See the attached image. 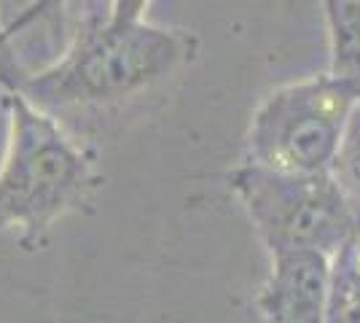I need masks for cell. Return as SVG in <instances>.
<instances>
[{"instance_id":"cell-1","label":"cell","mask_w":360,"mask_h":323,"mask_svg":"<svg viewBox=\"0 0 360 323\" xmlns=\"http://www.w3.org/2000/svg\"><path fill=\"white\" fill-rule=\"evenodd\" d=\"M196 54L194 32L132 22H97L73 32L54 60L11 78H0L35 106L54 113L89 110L124 103L175 76Z\"/></svg>"},{"instance_id":"cell-2","label":"cell","mask_w":360,"mask_h":323,"mask_svg":"<svg viewBox=\"0 0 360 323\" xmlns=\"http://www.w3.org/2000/svg\"><path fill=\"white\" fill-rule=\"evenodd\" d=\"M3 108L0 229L19 232L22 243H32L89 200L97 186V170L54 113L16 89L3 92Z\"/></svg>"},{"instance_id":"cell-3","label":"cell","mask_w":360,"mask_h":323,"mask_svg":"<svg viewBox=\"0 0 360 323\" xmlns=\"http://www.w3.org/2000/svg\"><path fill=\"white\" fill-rule=\"evenodd\" d=\"M360 87L333 73L288 81L255 106L242 162L288 172H328Z\"/></svg>"},{"instance_id":"cell-4","label":"cell","mask_w":360,"mask_h":323,"mask_svg":"<svg viewBox=\"0 0 360 323\" xmlns=\"http://www.w3.org/2000/svg\"><path fill=\"white\" fill-rule=\"evenodd\" d=\"M229 184L269 253L317 248L333 256L360 232V213L330 170L288 172L240 162Z\"/></svg>"},{"instance_id":"cell-5","label":"cell","mask_w":360,"mask_h":323,"mask_svg":"<svg viewBox=\"0 0 360 323\" xmlns=\"http://www.w3.org/2000/svg\"><path fill=\"white\" fill-rule=\"evenodd\" d=\"M333 256L317 248L269 253V275L255 296V312L269 323L326 321Z\"/></svg>"},{"instance_id":"cell-6","label":"cell","mask_w":360,"mask_h":323,"mask_svg":"<svg viewBox=\"0 0 360 323\" xmlns=\"http://www.w3.org/2000/svg\"><path fill=\"white\" fill-rule=\"evenodd\" d=\"M328 70L360 87V0H323Z\"/></svg>"},{"instance_id":"cell-7","label":"cell","mask_w":360,"mask_h":323,"mask_svg":"<svg viewBox=\"0 0 360 323\" xmlns=\"http://www.w3.org/2000/svg\"><path fill=\"white\" fill-rule=\"evenodd\" d=\"M326 321H360V246L355 237L333 253Z\"/></svg>"},{"instance_id":"cell-8","label":"cell","mask_w":360,"mask_h":323,"mask_svg":"<svg viewBox=\"0 0 360 323\" xmlns=\"http://www.w3.org/2000/svg\"><path fill=\"white\" fill-rule=\"evenodd\" d=\"M330 175L336 178V184L342 186V191L347 194V200L352 202L355 210L360 213V100L347 119L333 165H330Z\"/></svg>"},{"instance_id":"cell-9","label":"cell","mask_w":360,"mask_h":323,"mask_svg":"<svg viewBox=\"0 0 360 323\" xmlns=\"http://www.w3.org/2000/svg\"><path fill=\"white\" fill-rule=\"evenodd\" d=\"M150 0H110V19L113 22H132L143 19Z\"/></svg>"},{"instance_id":"cell-10","label":"cell","mask_w":360,"mask_h":323,"mask_svg":"<svg viewBox=\"0 0 360 323\" xmlns=\"http://www.w3.org/2000/svg\"><path fill=\"white\" fill-rule=\"evenodd\" d=\"M0 46H3V22H0Z\"/></svg>"}]
</instances>
